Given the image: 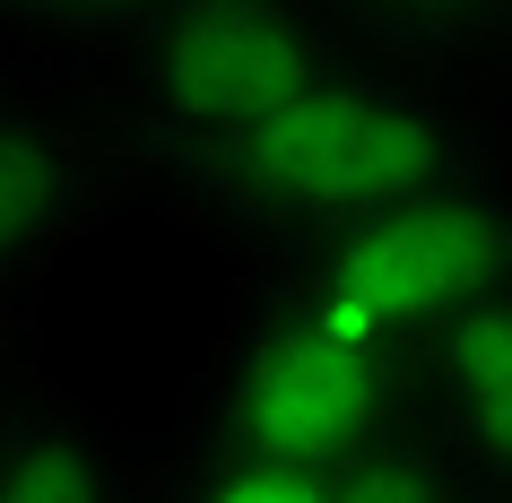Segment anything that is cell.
Masks as SVG:
<instances>
[{"label": "cell", "mask_w": 512, "mask_h": 503, "mask_svg": "<svg viewBox=\"0 0 512 503\" xmlns=\"http://www.w3.org/2000/svg\"><path fill=\"white\" fill-rule=\"evenodd\" d=\"M157 503H330V477L261 469V460H183Z\"/></svg>", "instance_id": "obj_9"}, {"label": "cell", "mask_w": 512, "mask_h": 503, "mask_svg": "<svg viewBox=\"0 0 512 503\" xmlns=\"http://www.w3.org/2000/svg\"><path fill=\"white\" fill-rule=\"evenodd\" d=\"M87 200H96V165L79 139L27 105H0V278L35 261L53 235H70Z\"/></svg>", "instance_id": "obj_6"}, {"label": "cell", "mask_w": 512, "mask_h": 503, "mask_svg": "<svg viewBox=\"0 0 512 503\" xmlns=\"http://www.w3.org/2000/svg\"><path fill=\"white\" fill-rule=\"evenodd\" d=\"M261 295L426 365L434 339H452L478 304L512 295V209L469 191V200H443V209H408V217L348 226V235H322V243H287L278 278Z\"/></svg>", "instance_id": "obj_4"}, {"label": "cell", "mask_w": 512, "mask_h": 503, "mask_svg": "<svg viewBox=\"0 0 512 503\" xmlns=\"http://www.w3.org/2000/svg\"><path fill=\"white\" fill-rule=\"evenodd\" d=\"M330 503H486V495L460 477V460L434 443L426 425H408L382 451H365L356 469L330 477Z\"/></svg>", "instance_id": "obj_8"}, {"label": "cell", "mask_w": 512, "mask_h": 503, "mask_svg": "<svg viewBox=\"0 0 512 503\" xmlns=\"http://www.w3.org/2000/svg\"><path fill=\"white\" fill-rule=\"evenodd\" d=\"M417 391H426V434L460 460V477L486 503H512V295L478 304L452 339L426 347Z\"/></svg>", "instance_id": "obj_5"}, {"label": "cell", "mask_w": 512, "mask_h": 503, "mask_svg": "<svg viewBox=\"0 0 512 503\" xmlns=\"http://www.w3.org/2000/svg\"><path fill=\"white\" fill-rule=\"evenodd\" d=\"M408 356L365 347L330 321L261 295L226 356L191 391L183 460H261V469L339 477L391 434H408Z\"/></svg>", "instance_id": "obj_2"}, {"label": "cell", "mask_w": 512, "mask_h": 503, "mask_svg": "<svg viewBox=\"0 0 512 503\" xmlns=\"http://www.w3.org/2000/svg\"><path fill=\"white\" fill-rule=\"evenodd\" d=\"M0 391H9V356H0ZM0 434H9V425H0Z\"/></svg>", "instance_id": "obj_10"}, {"label": "cell", "mask_w": 512, "mask_h": 503, "mask_svg": "<svg viewBox=\"0 0 512 503\" xmlns=\"http://www.w3.org/2000/svg\"><path fill=\"white\" fill-rule=\"evenodd\" d=\"M339 18L304 9H139L131 18V113L157 174L200 183L235 139H252L278 105L348 70Z\"/></svg>", "instance_id": "obj_3"}, {"label": "cell", "mask_w": 512, "mask_h": 503, "mask_svg": "<svg viewBox=\"0 0 512 503\" xmlns=\"http://www.w3.org/2000/svg\"><path fill=\"white\" fill-rule=\"evenodd\" d=\"M478 174L486 139L452 96L382 61H348L322 87H304L296 105H278L252 139H235L191 191L243 226H270L287 252V243L469 200Z\"/></svg>", "instance_id": "obj_1"}, {"label": "cell", "mask_w": 512, "mask_h": 503, "mask_svg": "<svg viewBox=\"0 0 512 503\" xmlns=\"http://www.w3.org/2000/svg\"><path fill=\"white\" fill-rule=\"evenodd\" d=\"M0 503H148L139 451L96 417H18L0 434Z\"/></svg>", "instance_id": "obj_7"}]
</instances>
